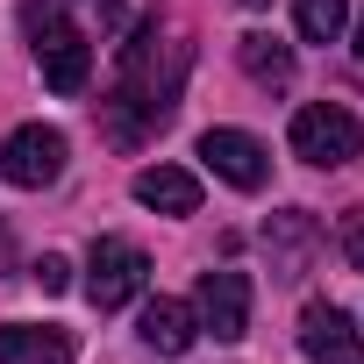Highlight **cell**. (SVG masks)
I'll return each instance as SVG.
<instances>
[{
	"instance_id": "8fae6325",
	"label": "cell",
	"mask_w": 364,
	"mask_h": 364,
	"mask_svg": "<svg viewBox=\"0 0 364 364\" xmlns=\"http://www.w3.org/2000/svg\"><path fill=\"white\" fill-rule=\"evenodd\" d=\"M193 336H200V321H193L186 300H150V307H143V343H150L157 357H186Z\"/></svg>"
},
{
	"instance_id": "5b68a950",
	"label": "cell",
	"mask_w": 364,
	"mask_h": 364,
	"mask_svg": "<svg viewBox=\"0 0 364 364\" xmlns=\"http://www.w3.org/2000/svg\"><path fill=\"white\" fill-rule=\"evenodd\" d=\"M193 321L215 336V343H243L250 336V279L243 272H200V286H193Z\"/></svg>"
},
{
	"instance_id": "9a60e30c",
	"label": "cell",
	"mask_w": 364,
	"mask_h": 364,
	"mask_svg": "<svg viewBox=\"0 0 364 364\" xmlns=\"http://www.w3.org/2000/svg\"><path fill=\"white\" fill-rule=\"evenodd\" d=\"M343 257L364 272V215H343Z\"/></svg>"
},
{
	"instance_id": "e0dca14e",
	"label": "cell",
	"mask_w": 364,
	"mask_h": 364,
	"mask_svg": "<svg viewBox=\"0 0 364 364\" xmlns=\"http://www.w3.org/2000/svg\"><path fill=\"white\" fill-rule=\"evenodd\" d=\"M236 8H264V0H236Z\"/></svg>"
},
{
	"instance_id": "5bb4252c",
	"label": "cell",
	"mask_w": 364,
	"mask_h": 364,
	"mask_svg": "<svg viewBox=\"0 0 364 364\" xmlns=\"http://www.w3.org/2000/svg\"><path fill=\"white\" fill-rule=\"evenodd\" d=\"M29 279H36V286H43V293H65V286H72V264H65V257H50V250H43V257H36V272H29Z\"/></svg>"
},
{
	"instance_id": "3957f363",
	"label": "cell",
	"mask_w": 364,
	"mask_h": 364,
	"mask_svg": "<svg viewBox=\"0 0 364 364\" xmlns=\"http://www.w3.org/2000/svg\"><path fill=\"white\" fill-rule=\"evenodd\" d=\"M65 157H72L65 129H43V122H22L8 143H0V171H8V186H22V193L58 186V178H65Z\"/></svg>"
},
{
	"instance_id": "7c38bea8",
	"label": "cell",
	"mask_w": 364,
	"mask_h": 364,
	"mask_svg": "<svg viewBox=\"0 0 364 364\" xmlns=\"http://www.w3.org/2000/svg\"><path fill=\"white\" fill-rule=\"evenodd\" d=\"M236 58H243V72L257 79V86H293V43H279V36H264V29H250V36H236Z\"/></svg>"
},
{
	"instance_id": "277c9868",
	"label": "cell",
	"mask_w": 364,
	"mask_h": 364,
	"mask_svg": "<svg viewBox=\"0 0 364 364\" xmlns=\"http://www.w3.org/2000/svg\"><path fill=\"white\" fill-rule=\"evenodd\" d=\"M143 279H150V257H143L129 236H100V243H93V257H86V300H93L100 314L129 307V300L143 293Z\"/></svg>"
},
{
	"instance_id": "4fadbf2b",
	"label": "cell",
	"mask_w": 364,
	"mask_h": 364,
	"mask_svg": "<svg viewBox=\"0 0 364 364\" xmlns=\"http://www.w3.org/2000/svg\"><path fill=\"white\" fill-rule=\"evenodd\" d=\"M293 22L307 43H336L350 29V0H293Z\"/></svg>"
},
{
	"instance_id": "ba28073f",
	"label": "cell",
	"mask_w": 364,
	"mask_h": 364,
	"mask_svg": "<svg viewBox=\"0 0 364 364\" xmlns=\"http://www.w3.org/2000/svg\"><path fill=\"white\" fill-rule=\"evenodd\" d=\"M314 243H321L314 215H300V208L272 215V222H264V250H272V279H307V257H314Z\"/></svg>"
},
{
	"instance_id": "9c48e42d",
	"label": "cell",
	"mask_w": 364,
	"mask_h": 364,
	"mask_svg": "<svg viewBox=\"0 0 364 364\" xmlns=\"http://www.w3.org/2000/svg\"><path fill=\"white\" fill-rule=\"evenodd\" d=\"M129 193H136L150 215H193V208H200V178H193L186 164H143Z\"/></svg>"
},
{
	"instance_id": "30bf717a",
	"label": "cell",
	"mask_w": 364,
	"mask_h": 364,
	"mask_svg": "<svg viewBox=\"0 0 364 364\" xmlns=\"http://www.w3.org/2000/svg\"><path fill=\"white\" fill-rule=\"evenodd\" d=\"M0 364H72V328L8 321L0 328Z\"/></svg>"
},
{
	"instance_id": "2e32d148",
	"label": "cell",
	"mask_w": 364,
	"mask_h": 364,
	"mask_svg": "<svg viewBox=\"0 0 364 364\" xmlns=\"http://www.w3.org/2000/svg\"><path fill=\"white\" fill-rule=\"evenodd\" d=\"M357 65H364V22H357Z\"/></svg>"
},
{
	"instance_id": "6da1fadb",
	"label": "cell",
	"mask_w": 364,
	"mask_h": 364,
	"mask_svg": "<svg viewBox=\"0 0 364 364\" xmlns=\"http://www.w3.org/2000/svg\"><path fill=\"white\" fill-rule=\"evenodd\" d=\"M22 22H29V43H36L43 86H50L58 100H79V93H86V79H93V50H86V36L72 29V15L58 8V0H29Z\"/></svg>"
},
{
	"instance_id": "52a82bcc",
	"label": "cell",
	"mask_w": 364,
	"mask_h": 364,
	"mask_svg": "<svg viewBox=\"0 0 364 364\" xmlns=\"http://www.w3.org/2000/svg\"><path fill=\"white\" fill-rule=\"evenodd\" d=\"M300 350H307V364H364V328L343 307H307L300 314Z\"/></svg>"
},
{
	"instance_id": "7a4b0ae2",
	"label": "cell",
	"mask_w": 364,
	"mask_h": 364,
	"mask_svg": "<svg viewBox=\"0 0 364 364\" xmlns=\"http://www.w3.org/2000/svg\"><path fill=\"white\" fill-rule=\"evenodd\" d=\"M286 143H293V157H307V164H321V171L364 157V129H357V114H350V107H328V100L300 107L293 129H286Z\"/></svg>"
},
{
	"instance_id": "ac0fdd59",
	"label": "cell",
	"mask_w": 364,
	"mask_h": 364,
	"mask_svg": "<svg viewBox=\"0 0 364 364\" xmlns=\"http://www.w3.org/2000/svg\"><path fill=\"white\" fill-rule=\"evenodd\" d=\"M100 8H107V15H114V0H100Z\"/></svg>"
},
{
	"instance_id": "8992f818",
	"label": "cell",
	"mask_w": 364,
	"mask_h": 364,
	"mask_svg": "<svg viewBox=\"0 0 364 364\" xmlns=\"http://www.w3.org/2000/svg\"><path fill=\"white\" fill-rule=\"evenodd\" d=\"M200 164H208L215 178H229L236 193H257L264 178H272V150H264L250 129H208V136H200Z\"/></svg>"
}]
</instances>
